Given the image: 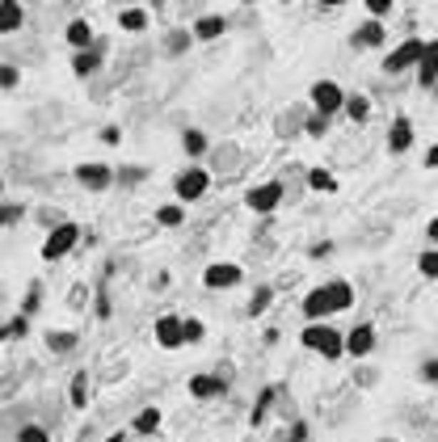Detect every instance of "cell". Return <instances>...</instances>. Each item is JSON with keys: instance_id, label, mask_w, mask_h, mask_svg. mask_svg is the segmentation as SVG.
Returning a JSON list of instances; mask_svg holds the SVG:
<instances>
[{"instance_id": "31", "label": "cell", "mask_w": 438, "mask_h": 442, "mask_svg": "<svg viewBox=\"0 0 438 442\" xmlns=\"http://www.w3.org/2000/svg\"><path fill=\"white\" fill-rule=\"evenodd\" d=\"M203 148H207V139H203V135H198V131H185V152H194V156H198Z\"/></svg>"}, {"instance_id": "9", "label": "cell", "mask_w": 438, "mask_h": 442, "mask_svg": "<svg viewBox=\"0 0 438 442\" xmlns=\"http://www.w3.org/2000/svg\"><path fill=\"white\" fill-rule=\"evenodd\" d=\"M320 291H325V304H329V312L350 308V299H354V291H350V282H346V278H333V282H325Z\"/></svg>"}, {"instance_id": "34", "label": "cell", "mask_w": 438, "mask_h": 442, "mask_svg": "<svg viewBox=\"0 0 438 442\" xmlns=\"http://www.w3.org/2000/svg\"><path fill=\"white\" fill-rule=\"evenodd\" d=\"M367 9H371L375 17H384V13H392V0H367Z\"/></svg>"}, {"instance_id": "1", "label": "cell", "mask_w": 438, "mask_h": 442, "mask_svg": "<svg viewBox=\"0 0 438 442\" xmlns=\"http://www.w3.org/2000/svg\"><path fill=\"white\" fill-rule=\"evenodd\" d=\"M304 346H307V350H320L325 358H342V354H346L342 333H337V329H329V324H307V329H304Z\"/></svg>"}, {"instance_id": "26", "label": "cell", "mask_w": 438, "mask_h": 442, "mask_svg": "<svg viewBox=\"0 0 438 442\" xmlns=\"http://www.w3.org/2000/svg\"><path fill=\"white\" fill-rule=\"evenodd\" d=\"M17 442H51V434H46L43 426H26V430L17 434Z\"/></svg>"}, {"instance_id": "33", "label": "cell", "mask_w": 438, "mask_h": 442, "mask_svg": "<svg viewBox=\"0 0 438 442\" xmlns=\"http://www.w3.org/2000/svg\"><path fill=\"white\" fill-rule=\"evenodd\" d=\"M26 333V316H17V320H9V329L0 333V337H21Z\"/></svg>"}, {"instance_id": "14", "label": "cell", "mask_w": 438, "mask_h": 442, "mask_svg": "<svg viewBox=\"0 0 438 442\" xmlns=\"http://www.w3.org/2000/svg\"><path fill=\"white\" fill-rule=\"evenodd\" d=\"M81 181H85L88 190H101V185H110V169L106 165H81Z\"/></svg>"}, {"instance_id": "22", "label": "cell", "mask_w": 438, "mask_h": 442, "mask_svg": "<svg viewBox=\"0 0 438 442\" xmlns=\"http://www.w3.org/2000/svg\"><path fill=\"white\" fill-rule=\"evenodd\" d=\"M85 400H88V375L81 371V375L72 379V404H76V408H85Z\"/></svg>"}, {"instance_id": "32", "label": "cell", "mask_w": 438, "mask_h": 442, "mask_svg": "<svg viewBox=\"0 0 438 442\" xmlns=\"http://www.w3.org/2000/svg\"><path fill=\"white\" fill-rule=\"evenodd\" d=\"M17 85V68L13 63H0V88H13Z\"/></svg>"}, {"instance_id": "24", "label": "cell", "mask_w": 438, "mask_h": 442, "mask_svg": "<svg viewBox=\"0 0 438 442\" xmlns=\"http://www.w3.org/2000/svg\"><path fill=\"white\" fill-rule=\"evenodd\" d=\"M156 220L165 223V227H177V223L185 220V211H181V207H161V211H156Z\"/></svg>"}, {"instance_id": "30", "label": "cell", "mask_w": 438, "mask_h": 442, "mask_svg": "<svg viewBox=\"0 0 438 442\" xmlns=\"http://www.w3.org/2000/svg\"><path fill=\"white\" fill-rule=\"evenodd\" d=\"M181 333H185V341H203V324L198 320H181Z\"/></svg>"}, {"instance_id": "20", "label": "cell", "mask_w": 438, "mask_h": 442, "mask_svg": "<svg viewBox=\"0 0 438 442\" xmlns=\"http://www.w3.org/2000/svg\"><path fill=\"white\" fill-rule=\"evenodd\" d=\"M194 30H198V38H219L223 34V17H203Z\"/></svg>"}, {"instance_id": "19", "label": "cell", "mask_w": 438, "mask_h": 442, "mask_svg": "<svg viewBox=\"0 0 438 442\" xmlns=\"http://www.w3.org/2000/svg\"><path fill=\"white\" fill-rule=\"evenodd\" d=\"M68 43L81 46V51L93 43V30H88V21H72V26H68Z\"/></svg>"}, {"instance_id": "11", "label": "cell", "mask_w": 438, "mask_h": 442, "mask_svg": "<svg viewBox=\"0 0 438 442\" xmlns=\"http://www.w3.org/2000/svg\"><path fill=\"white\" fill-rule=\"evenodd\" d=\"M203 282L207 287H236L240 282V265H207Z\"/></svg>"}, {"instance_id": "8", "label": "cell", "mask_w": 438, "mask_h": 442, "mask_svg": "<svg viewBox=\"0 0 438 442\" xmlns=\"http://www.w3.org/2000/svg\"><path fill=\"white\" fill-rule=\"evenodd\" d=\"M417 81L430 88L438 81V43H422V59H417Z\"/></svg>"}, {"instance_id": "28", "label": "cell", "mask_w": 438, "mask_h": 442, "mask_svg": "<svg viewBox=\"0 0 438 442\" xmlns=\"http://www.w3.org/2000/svg\"><path fill=\"white\" fill-rule=\"evenodd\" d=\"M422 274H426V278H438V249H430V253H422Z\"/></svg>"}, {"instance_id": "35", "label": "cell", "mask_w": 438, "mask_h": 442, "mask_svg": "<svg viewBox=\"0 0 438 442\" xmlns=\"http://www.w3.org/2000/svg\"><path fill=\"white\" fill-rule=\"evenodd\" d=\"M307 131H312V135H325V131H329V118H320V114H316V118H307Z\"/></svg>"}, {"instance_id": "2", "label": "cell", "mask_w": 438, "mask_h": 442, "mask_svg": "<svg viewBox=\"0 0 438 442\" xmlns=\"http://www.w3.org/2000/svg\"><path fill=\"white\" fill-rule=\"evenodd\" d=\"M76 240H81V227H76V223H59V227H55V232L46 236V245H43V257H46V262H55V257H63V253H68V249H72Z\"/></svg>"}, {"instance_id": "12", "label": "cell", "mask_w": 438, "mask_h": 442, "mask_svg": "<svg viewBox=\"0 0 438 442\" xmlns=\"http://www.w3.org/2000/svg\"><path fill=\"white\" fill-rule=\"evenodd\" d=\"M409 143H413V123H409V118H396L392 135H388V148H392V152H409Z\"/></svg>"}, {"instance_id": "5", "label": "cell", "mask_w": 438, "mask_h": 442, "mask_svg": "<svg viewBox=\"0 0 438 442\" xmlns=\"http://www.w3.org/2000/svg\"><path fill=\"white\" fill-rule=\"evenodd\" d=\"M417 59H422V43H417V38H404L396 51H388V63H384V68H388V72H404V68H413Z\"/></svg>"}, {"instance_id": "37", "label": "cell", "mask_w": 438, "mask_h": 442, "mask_svg": "<svg viewBox=\"0 0 438 442\" xmlns=\"http://www.w3.org/2000/svg\"><path fill=\"white\" fill-rule=\"evenodd\" d=\"M426 379H430V384H438V358H434V362H426Z\"/></svg>"}, {"instance_id": "38", "label": "cell", "mask_w": 438, "mask_h": 442, "mask_svg": "<svg viewBox=\"0 0 438 442\" xmlns=\"http://www.w3.org/2000/svg\"><path fill=\"white\" fill-rule=\"evenodd\" d=\"M426 165H430V169H438V148H430V152H426Z\"/></svg>"}, {"instance_id": "3", "label": "cell", "mask_w": 438, "mask_h": 442, "mask_svg": "<svg viewBox=\"0 0 438 442\" xmlns=\"http://www.w3.org/2000/svg\"><path fill=\"white\" fill-rule=\"evenodd\" d=\"M312 101H316L320 118H329L333 110H342V106H346V93L333 85V81H316V85H312Z\"/></svg>"}, {"instance_id": "16", "label": "cell", "mask_w": 438, "mask_h": 442, "mask_svg": "<svg viewBox=\"0 0 438 442\" xmlns=\"http://www.w3.org/2000/svg\"><path fill=\"white\" fill-rule=\"evenodd\" d=\"M97 63H101V55H97V51H76L72 72H76V76H88V72H97Z\"/></svg>"}, {"instance_id": "27", "label": "cell", "mask_w": 438, "mask_h": 442, "mask_svg": "<svg viewBox=\"0 0 438 442\" xmlns=\"http://www.w3.org/2000/svg\"><path fill=\"white\" fill-rule=\"evenodd\" d=\"M307 185H312V190H333L337 181H333L329 173H320V169H312V173H307Z\"/></svg>"}, {"instance_id": "29", "label": "cell", "mask_w": 438, "mask_h": 442, "mask_svg": "<svg viewBox=\"0 0 438 442\" xmlns=\"http://www.w3.org/2000/svg\"><path fill=\"white\" fill-rule=\"evenodd\" d=\"M72 346H76V337H72V333H51V350H72Z\"/></svg>"}, {"instance_id": "39", "label": "cell", "mask_w": 438, "mask_h": 442, "mask_svg": "<svg viewBox=\"0 0 438 442\" xmlns=\"http://www.w3.org/2000/svg\"><path fill=\"white\" fill-rule=\"evenodd\" d=\"M426 236H430V240H438V220H430V227H426Z\"/></svg>"}, {"instance_id": "10", "label": "cell", "mask_w": 438, "mask_h": 442, "mask_svg": "<svg viewBox=\"0 0 438 442\" xmlns=\"http://www.w3.org/2000/svg\"><path fill=\"white\" fill-rule=\"evenodd\" d=\"M156 341H161L165 350H177V346L185 341V333H181V320H177V316H161V320H156Z\"/></svg>"}, {"instance_id": "6", "label": "cell", "mask_w": 438, "mask_h": 442, "mask_svg": "<svg viewBox=\"0 0 438 442\" xmlns=\"http://www.w3.org/2000/svg\"><path fill=\"white\" fill-rule=\"evenodd\" d=\"M342 341H346V354H354V358H367V354L375 350V329H371V324H358V329H350Z\"/></svg>"}, {"instance_id": "4", "label": "cell", "mask_w": 438, "mask_h": 442, "mask_svg": "<svg viewBox=\"0 0 438 442\" xmlns=\"http://www.w3.org/2000/svg\"><path fill=\"white\" fill-rule=\"evenodd\" d=\"M278 198H282V185L278 181H265V185H258V190H249V211H258V215H265V211H274L278 207Z\"/></svg>"}, {"instance_id": "17", "label": "cell", "mask_w": 438, "mask_h": 442, "mask_svg": "<svg viewBox=\"0 0 438 442\" xmlns=\"http://www.w3.org/2000/svg\"><path fill=\"white\" fill-rule=\"evenodd\" d=\"M304 312H307V320H312V324H316V316H329V304H325V291H320V287L304 299Z\"/></svg>"}, {"instance_id": "18", "label": "cell", "mask_w": 438, "mask_h": 442, "mask_svg": "<svg viewBox=\"0 0 438 442\" xmlns=\"http://www.w3.org/2000/svg\"><path fill=\"white\" fill-rule=\"evenodd\" d=\"M190 392H194V396H215V392H223V384H219L215 375H198V379L190 384Z\"/></svg>"}, {"instance_id": "7", "label": "cell", "mask_w": 438, "mask_h": 442, "mask_svg": "<svg viewBox=\"0 0 438 442\" xmlns=\"http://www.w3.org/2000/svg\"><path fill=\"white\" fill-rule=\"evenodd\" d=\"M203 190H207V173H203V169H185V173L177 177V198H181V202L203 198Z\"/></svg>"}, {"instance_id": "13", "label": "cell", "mask_w": 438, "mask_h": 442, "mask_svg": "<svg viewBox=\"0 0 438 442\" xmlns=\"http://www.w3.org/2000/svg\"><path fill=\"white\" fill-rule=\"evenodd\" d=\"M21 17H26V13H21L17 0H0V34H13V30L21 26Z\"/></svg>"}, {"instance_id": "21", "label": "cell", "mask_w": 438, "mask_h": 442, "mask_svg": "<svg viewBox=\"0 0 438 442\" xmlns=\"http://www.w3.org/2000/svg\"><path fill=\"white\" fill-rule=\"evenodd\" d=\"M156 426H161V413H156V408H143V413L135 417V430H139V434H152Z\"/></svg>"}, {"instance_id": "40", "label": "cell", "mask_w": 438, "mask_h": 442, "mask_svg": "<svg viewBox=\"0 0 438 442\" xmlns=\"http://www.w3.org/2000/svg\"><path fill=\"white\" fill-rule=\"evenodd\" d=\"M0 223H4V207H0Z\"/></svg>"}, {"instance_id": "15", "label": "cell", "mask_w": 438, "mask_h": 442, "mask_svg": "<svg viewBox=\"0 0 438 442\" xmlns=\"http://www.w3.org/2000/svg\"><path fill=\"white\" fill-rule=\"evenodd\" d=\"M354 43L358 46H380L384 43V26H380V21H367V26L354 34Z\"/></svg>"}, {"instance_id": "36", "label": "cell", "mask_w": 438, "mask_h": 442, "mask_svg": "<svg viewBox=\"0 0 438 442\" xmlns=\"http://www.w3.org/2000/svg\"><path fill=\"white\" fill-rule=\"evenodd\" d=\"M265 304H270V291H258V299H253V304H249V312H253V316H258V312H265Z\"/></svg>"}, {"instance_id": "23", "label": "cell", "mask_w": 438, "mask_h": 442, "mask_svg": "<svg viewBox=\"0 0 438 442\" xmlns=\"http://www.w3.org/2000/svg\"><path fill=\"white\" fill-rule=\"evenodd\" d=\"M118 26H123V30H143L148 17H143V9H127V13L118 17Z\"/></svg>"}, {"instance_id": "25", "label": "cell", "mask_w": 438, "mask_h": 442, "mask_svg": "<svg viewBox=\"0 0 438 442\" xmlns=\"http://www.w3.org/2000/svg\"><path fill=\"white\" fill-rule=\"evenodd\" d=\"M346 110H350V118H354V123H362V118L371 114V106H367V97H350V101H346Z\"/></svg>"}]
</instances>
